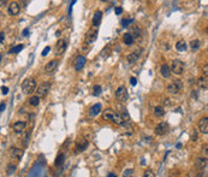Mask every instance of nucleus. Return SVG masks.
<instances>
[{"mask_svg":"<svg viewBox=\"0 0 208 177\" xmlns=\"http://www.w3.org/2000/svg\"><path fill=\"white\" fill-rule=\"evenodd\" d=\"M114 116V111L112 109H106L102 111V119L104 121H112V118Z\"/></svg>","mask_w":208,"mask_h":177,"instance_id":"16","label":"nucleus"},{"mask_svg":"<svg viewBox=\"0 0 208 177\" xmlns=\"http://www.w3.org/2000/svg\"><path fill=\"white\" fill-rule=\"evenodd\" d=\"M184 67H185V65H184V63L182 60L174 59V60H172V63H171L170 70H171V72H173L176 75H181L184 71Z\"/></svg>","mask_w":208,"mask_h":177,"instance_id":"3","label":"nucleus"},{"mask_svg":"<svg viewBox=\"0 0 208 177\" xmlns=\"http://www.w3.org/2000/svg\"><path fill=\"white\" fill-rule=\"evenodd\" d=\"M189 176H190V177H203V173H202V171L197 172L196 170H194V171H191V172L189 173Z\"/></svg>","mask_w":208,"mask_h":177,"instance_id":"36","label":"nucleus"},{"mask_svg":"<svg viewBox=\"0 0 208 177\" xmlns=\"http://www.w3.org/2000/svg\"><path fill=\"white\" fill-rule=\"evenodd\" d=\"M102 112V107H101V104H95L94 106H92V109L89 110V114L95 117L97 114H100Z\"/></svg>","mask_w":208,"mask_h":177,"instance_id":"15","label":"nucleus"},{"mask_svg":"<svg viewBox=\"0 0 208 177\" xmlns=\"http://www.w3.org/2000/svg\"><path fill=\"white\" fill-rule=\"evenodd\" d=\"M112 122L114 124H117V125H125V122L123 121V118H122V116L119 113H114V116L112 118Z\"/></svg>","mask_w":208,"mask_h":177,"instance_id":"23","label":"nucleus"},{"mask_svg":"<svg viewBox=\"0 0 208 177\" xmlns=\"http://www.w3.org/2000/svg\"><path fill=\"white\" fill-rule=\"evenodd\" d=\"M36 88V80L35 78H25L22 83V92L24 94H32Z\"/></svg>","mask_w":208,"mask_h":177,"instance_id":"1","label":"nucleus"},{"mask_svg":"<svg viewBox=\"0 0 208 177\" xmlns=\"http://www.w3.org/2000/svg\"><path fill=\"white\" fill-rule=\"evenodd\" d=\"M203 151H204V155L207 157V145H204V147H203V148H202Z\"/></svg>","mask_w":208,"mask_h":177,"instance_id":"47","label":"nucleus"},{"mask_svg":"<svg viewBox=\"0 0 208 177\" xmlns=\"http://www.w3.org/2000/svg\"><path fill=\"white\" fill-rule=\"evenodd\" d=\"M116 98H117L118 101H122V103L126 101V99H127V89H126L124 86H120V87L117 89V92H116Z\"/></svg>","mask_w":208,"mask_h":177,"instance_id":"6","label":"nucleus"},{"mask_svg":"<svg viewBox=\"0 0 208 177\" xmlns=\"http://www.w3.org/2000/svg\"><path fill=\"white\" fill-rule=\"evenodd\" d=\"M197 86H199L201 89H207L208 87V80H207V76H201L199 80H197Z\"/></svg>","mask_w":208,"mask_h":177,"instance_id":"19","label":"nucleus"},{"mask_svg":"<svg viewBox=\"0 0 208 177\" xmlns=\"http://www.w3.org/2000/svg\"><path fill=\"white\" fill-rule=\"evenodd\" d=\"M130 83H131V86H136L137 84V80H136L135 77H131L130 78Z\"/></svg>","mask_w":208,"mask_h":177,"instance_id":"41","label":"nucleus"},{"mask_svg":"<svg viewBox=\"0 0 208 177\" xmlns=\"http://www.w3.org/2000/svg\"><path fill=\"white\" fill-rule=\"evenodd\" d=\"M49 51H51V47H49V46H46V47L43 48V51H42V57H46V55L48 54Z\"/></svg>","mask_w":208,"mask_h":177,"instance_id":"39","label":"nucleus"},{"mask_svg":"<svg viewBox=\"0 0 208 177\" xmlns=\"http://www.w3.org/2000/svg\"><path fill=\"white\" fill-rule=\"evenodd\" d=\"M168 133H170V125H168V123L161 122L155 126V134L156 135L164 136V135H167Z\"/></svg>","mask_w":208,"mask_h":177,"instance_id":"5","label":"nucleus"},{"mask_svg":"<svg viewBox=\"0 0 208 177\" xmlns=\"http://www.w3.org/2000/svg\"><path fill=\"white\" fill-rule=\"evenodd\" d=\"M135 22V18H124V19H122V25L123 27H127V25H130L131 23H134Z\"/></svg>","mask_w":208,"mask_h":177,"instance_id":"31","label":"nucleus"},{"mask_svg":"<svg viewBox=\"0 0 208 177\" xmlns=\"http://www.w3.org/2000/svg\"><path fill=\"white\" fill-rule=\"evenodd\" d=\"M160 72H161V76L164 77V78H168L171 76V70H170V66H168L167 64H164L162 66H161V69H160Z\"/></svg>","mask_w":208,"mask_h":177,"instance_id":"18","label":"nucleus"},{"mask_svg":"<svg viewBox=\"0 0 208 177\" xmlns=\"http://www.w3.org/2000/svg\"><path fill=\"white\" fill-rule=\"evenodd\" d=\"M49 89H51V83H49V82L41 83L40 86L37 87V89H36V96H39L40 99H41V98H45L49 93Z\"/></svg>","mask_w":208,"mask_h":177,"instance_id":"4","label":"nucleus"},{"mask_svg":"<svg viewBox=\"0 0 208 177\" xmlns=\"http://www.w3.org/2000/svg\"><path fill=\"white\" fill-rule=\"evenodd\" d=\"M66 47H67V44H66V40H59L55 45V54L57 55H60L65 52L66 50Z\"/></svg>","mask_w":208,"mask_h":177,"instance_id":"9","label":"nucleus"},{"mask_svg":"<svg viewBox=\"0 0 208 177\" xmlns=\"http://www.w3.org/2000/svg\"><path fill=\"white\" fill-rule=\"evenodd\" d=\"M116 15H122L123 13V7H116Z\"/></svg>","mask_w":208,"mask_h":177,"instance_id":"40","label":"nucleus"},{"mask_svg":"<svg viewBox=\"0 0 208 177\" xmlns=\"http://www.w3.org/2000/svg\"><path fill=\"white\" fill-rule=\"evenodd\" d=\"M4 39H5V34L4 33H0V42H3Z\"/></svg>","mask_w":208,"mask_h":177,"instance_id":"44","label":"nucleus"},{"mask_svg":"<svg viewBox=\"0 0 208 177\" xmlns=\"http://www.w3.org/2000/svg\"><path fill=\"white\" fill-rule=\"evenodd\" d=\"M40 101H41V99L39 96H36V95L30 96V99H29V104H30L32 106H39L40 105Z\"/></svg>","mask_w":208,"mask_h":177,"instance_id":"27","label":"nucleus"},{"mask_svg":"<svg viewBox=\"0 0 208 177\" xmlns=\"http://www.w3.org/2000/svg\"><path fill=\"white\" fill-rule=\"evenodd\" d=\"M182 88H183L182 81L181 80H174L167 86V92L172 95H176V94L179 93V91L182 89Z\"/></svg>","mask_w":208,"mask_h":177,"instance_id":"2","label":"nucleus"},{"mask_svg":"<svg viewBox=\"0 0 208 177\" xmlns=\"http://www.w3.org/2000/svg\"><path fill=\"white\" fill-rule=\"evenodd\" d=\"M199 129L202 134L204 135L208 134V118L207 117H203L199 121Z\"/></svg>","mask_w":208,"mask_h":177,"instance_id":"10","label":"nucleus"},{"mask_svg":"<svg viewBox=\"0 0 208 177\" xmlns=\"http://www.w3.org/2000/svg\"><path fill=\"white\" fill-rule=\"evenodd\" d=\"M1 59H3V55H1V54H0V63H1Z\"/></svg>","mask_w":208,"mask_h":177,"instance_id":"50","label":"nucleus"},{"mask_svg":"<svg viewBox=\"0 0 208 177\" xmlns=\"http://www.w3.org/2000/svg\"><path fill=\"white\" fill-rule=\"evenodd\" d=\"M97 37V30L95 29H90V30H88L87 35H85V44H92L96 40Z\"/></svg>","mask_w":208,"mask_h":177,"instance_id":"11","label":"nucleus"},{"mask_svg":"<svg viewBox=\"0 0 208 177\" xmlns=\"http://www.w3.org/2000/svg\"><path fill=\"white\" fill-rule=\"evenodd\" d=\"M58 64H59V62L57 60V59H53V60H51L49 63H47L46 64V66H45V71L46 72H52V71H54L55 69L58 67Z\"/></svg>","mask_w":208,"mask_h":177,"instance_id":"14","label":"nucleus"},{"mask_svg":"<svg viewBox=\"0 0 208 177\" xmlns=\"http://www.w3.org/2000/svg\"><path fill=\"white\" fill-rule=\"evenodd\" d=\"M11 157L13 159H21L22 158V155H23V151L22 150H19L17 148V147H13V148H11Z\"/></svg>","mask_w":208,"mask_h":177,"instance_id":"17","label":"nucleus"},{"mask_svg":"<svg viewBox=\"0 0 208 177\" xmlns=\"http://www.w3.org/2000/svg\"><path fill=\"white\" fill-rule=\"evenodd\" d=\"M28 33H29V29H28V28H25L24 30H23V36H28Z\"/></svg>","mask_w":208,"mask_h":177,"instance_id":"45","label":"nucleus"},{"mask_svg":"<svg viewBox=\"0 0 208 177\" xmlns=\"http://www.w3.org/2000/svg\"><path fill=\"white\" fill-rule=\"evenodd\" d=\"M88 145H89V142L87 141V140H80L77 142V152H83V151H85L87 150V147H88Z\"/></svg>","mask_w":208,"mask_h":177,"instance_id":"22","label":"nucleus"},{"mask_svg":"<svg viewBox=\"0 0 208 177\" xmlns=\"http://www.w3.org/2000/svg\"><path fill=\"white\" fill-rule=\"evenodd\" d=\"M200 46H201V42H200L199 40H193V41L190 42V47L193 48V50H199Z\"/></svg>","mask_w":208,"mask_h":177,"instance_id":"33","label":"nucleus"},{"mask_svg":"<svg viewBox=\"0 0 208 177\" xmlns=\"http://www.w3.org/2000/svg\"><path fill=\"white\" fill-rule=\"evenodd\" d=\"M132 175H134V170L132 169H126L124 171V173H123V177H132Z\"/></svg>","mask_w":208,"mask_h":177,"instance_id":"37","label":"nucleus"},{"mask_svg":"<svg viewBox=\"0 0 208 177\" xmlns=\"http://www.w3.org/2000/svg\"><path fill=\"white\" fill-rule=\"evenodd\" d=\"M140 33H141V30H140V28H136V27H134L132 28V30H131V33H130V35L135 39V37H138L140 36Z\"/></svg>","mask_w":208,"mask_h":177,"instance_id":"32","label":"nucleus"},{"mask_svg":"<svg viewBox=\"0 0 208 177\" xmlns=\"http://www.w3.org/2000/svg\"><path fill=\"white\" fill-rule=\"evenodd\" d=\"M108 177H118V176H116V175H113V173H110V176Z\"/></svg>","mask_w":208,"mask_h":177,"instance_id":"49","label":"nucleus"},{"mask_svg":"<svg viewBox=\"0 0 208 177\" xmlns=\"http://www.w3.org/2000/svg\"><path fill=\"white\" fill-rule=\"evenodd\" d=\"M1 91H3V94H4V95H6V94H7V92H8V88L4 86V87H1Z\"/></svg>","mask_w":208,"mask_h":177,"instance_id":"43","label":"nucleus"},{"mask_svg":"<svg viewBox=\"0 0 208 177\" xmlns=\"http://www.w3.org/2000/svg\"><path fill=\"white\" fill-rule=\"evenodd\" d=\"M194 165L199 171H202L203 169H206V166H207V157H200V158H196Z\"/></svg>","mask_w":208,"mask_h":177,"instance_id":"8","label":"nucleus"},{"mask_svg":"<svg viewBox=\"0 0 208 177\" xmlns=\"http://www.w3.org/2000/svg\"><path fill=\"white\" fill-rule=\"evenodd\" d=\"M5 109H6V104H5V103H1V104H0V112H3Z\"/></svg>","mask_w":208,"mask_h":177,"instance_id":"42","label":"nucleus"},{"mask_svg":"<svg viewBox=\"0 0 208 177\" xmlns=\"http://www.w3.org/2000/svg\"><path fill=\"white\" fill-rule=\"evenodd\" d=\"M65 162V154L64 153H60L58 157H57V159H55V166H60V165H63V163Z\"/></svg>","mask_w":208,"mask_h":177,"instance_id":"28","label":"nucleus"},{"mask_svg":"<svg viewBox=\"0 0 208 177\" xmlns=\"http://www.w3.org/2000/svg\"><path fill=\"white\" fill-rule=\"evenodd\" d=\"M93 91H94V95L95 96H97V95H100L101 94V87L100 86H97V84H95L94 87H93Z\"/></svg>","mask_w":208,"mask_h":177,"instance_id":"35","label":"nucleus"},{"mask_svg":"<svg viewBox=\"0 0 208 177\" xmlns=\"http://www.w3.org/2000/svg\"><path fill=\"white\" fill-rule=\"evenodd\" d=\"M186 42L185 41H179V42H177L176 44V50L177 51H179V52H184L186 50Z\"/></svg>","mask_w":208,"mask_h":177,"instance_id":"26","label":"nucleus"},{"mask_svg":"<svg viewBox=\"0 0 208 177\" xmlns=\"http://www.w3.org/2000/svg\"><path fill=\"white\" fill-rule=\"evenodd\" d=\"M6 4H7V1H0V7L6 6Z\"/></svg>","mask_w":208,"mask_h":177,"instance_id":"46","label":"nucleus"},{"mask_svg":"<svg viewBox=\"0 0 208 177\" xmlns=\"http://www.w3.org/2000/svg\"><path fill=\"white\" fill-rule=\"evenodd\" d=\"M143 177H155V173L152 170H146V172L143 173Z\"/></svg>","mask_w":208,"mask_h":177,"instance_id":"38","label":"nucleus"},{"mask_svg":"<svg viewBox=\"0 0 208 177\" xmlns=\"http://www.w3.org/2000/svg\"><path fill=\"white\" fill-rule=\"evenodd\" d=\"M29 141H30V131H27L23 136V146L24 147H28L29 145Z\"/></svg>","mask_w":208,"mask_h":177,"instance_id":"29","label":"nucleus"},{"mask_svg":"<svg viewBox=\"0 0 208 177\" xmlns=\"http://www.w3.org/2000/svg\"><path fill=\"white\" fill-rule=\"evenodd\" d=\"M85 58L83 57V55H78L77 57V59H76V62H75V70L76 71H80V70H82V69L84 67V65H85Z\"/></svg>","mask_w":208,"mask_h":177,"instance_id":"12","label":"nucleus"},{"mask_svg":"<svg viewBox=\"0 0 208 177\" xmlns=\"http://www.w3.org/2000/svg\"><path fill=\"white\" fill-rule=\"evenodd\" d=\"M7 11H8V15H11V16H17V15L19 13V11H21V6H19L18 3L12 1V3H10V4H8Z\"/></svg>","mask_w":208,"mask_h":177,"instance_id":"7","label":"nucleus"},{"mask_svg":"<svg viewBox=\"0 0 208 177\" xmlns=\"http://www.w3.org/2000/svg\"><path fill=\"white\" fill-rule=\"evenodd\" d=\"M101 18H102V12L101 11H96L94 13V17H93V27H97L101 22Z\"/></svg>","mask_w":208,"mask_h":177,"instance_id":"21","label":"nucleus"},{"mask_svg":"<svg viewBox=\"0 0 208 177\" xmlns=\"http://www.w3.org/2000/svg\"><path fill=\"white\" fill-rule=\"evenodd\" d=\"M16 171V165L15 164H8L7 165V175H12Z\"/></svg>","mask_w":208,"mask_h":177,"instance_id":"34","label":"nucleus"},{"mask_svg":"<svg viewBox=\"0 0 208 177\" xmlns=\"http://www.w3.org/2000/svg\"><path fill=\"white\" fill-rule=\"evenodd\" d=\"M60 34H62V32H60V30H58V32H57V34H55V35H57V36H60Z\"/></svg>","mask_w":208,"mask_h":177,"instance_id":"48","label":"nucleus"},{"mask_svg":"<svg viewBox=\"0 0 208 177\" xmlns=\"http://www.w3.org/2000/svg\"><path fill=\"white\" fill-rule=\"evenodd\" d=\"M13 130L17 133V134H19V133H23L24 130H25V128H27V123L25 122H23V121H18V122H16V123H13Z\"/></svg>","mask_w":208,"mask_h":177,"instance_id":"13","label":"nucleus"},{"mask_svg":"<svg viewBox=\"0 0 208 177\" xmlns=\"http://www.w3.org/2000/svg\"><path fill=\"white\" fill-rule=\"evenodd\" d=\"M165 109L162 106H155L154 107V114L156 116V117H162V116H165Z\"/></svg>","mask_w":208,"mask_h":177,"instance_id":"25","label":"nucleus"},{"mask_svg":"<svg viewBox=\"0 0 208 177\" xmlns=\"http://www.w3.org/2000/svg\"><path fill=\"white\" fill-rule=\"evenodd\" d=\"M138 58H140V52H136V51L132 52V53H130V54H129V55L126 57L129 64H134V63H136Z\"/></svg>","mask_w":208,"mask_h":177,"instance_id":"20","label":"nucleus"},{"mask_svg":"<svg viewBox=\"0 0 208 177\" xmlns=\"http://www.w3.org/2000/svg\"><path fill=\"white\" fill-rule=\"evenodd\" d=\"M134 40H135V39L130 35V33H126V34H124V36H123V41H124V44H125L126 46H131V45L134 44Z\"/></svg>","mask_w":208,"mask_h":177,"instance_id":"24","label":"nucleus"},{"mask_svg":"<svg viewBox=\"0 0 208 177\" xmlns=\"http://www.w3.org/2000/svg\"><path fill=\"white\" fill-rule=\"evenodd\" d=\"M22 50H23V45H18V46L11 48V50L8 51V53H10V54H16V53H18V52H21Z\"/></svg>","mask_w":208,"mask_h":177,"instance_id":"30","label":"nucleus"}]
</instances>
